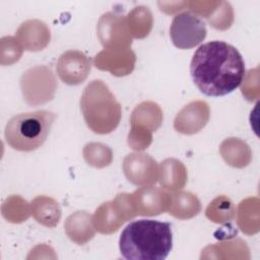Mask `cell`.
Masks as SVG:
<instances>
[{
    "label": "cell",
    "instance_id": "obj_1",
    "mask_svg": "<svg viewBox=\"0 0 260 260\" xmlns=\"http://www.w3.org/2000/svg\"><path fill=\"white\" fill-rule=\"evenodd\" d=\"M190 73L203 94L222 96L242 83L245 62L234 46L223 41H211L201 45L193 54Z\"/></svg>",
    "mask_w": 260,
    "mask_h": 260
},
{
    "label": "cell",
    "instance_id": "obj_2",
    "mask_svg": "<svg viewBox=\"0 0 260 260\" xmlns=\"http://www.w3.org/2000/svg\"><path fill=\"white\" fill-rule=\"evenodd\" d=\"M119 248L128 260H165L173 248L171 223L154 219L132 221L122 231Z\"/></svg>",
    "mask_w": 260,
    "mask_h": 260
},
{
    "label": "cell",
    "instance_id": "obj_3",
    "mask_svg": "<svg viewBox=\"0 0 260 260\" xmlns=\"http://www.w3.org/2000/svg\"><path fill=\"white\" fill-rule=\"evenodd\" d=\"M80 109L86 125L99 134L114 131L122 116L120 104L102 80H92L84 88Z\"/></svg>",
    "mask_w": 260,
    "mask_h": 260
},
{
    "label": "cell",
    "instance_id": "obj_4",
    "mask_svg": "<svg viewBox=\"0 0 260 260\" xmlns=\"http://www.w3.org/2000/svg\"><path fill=\"white\" fill-rule=\"evenodd\" d=\"M56 115L46 110L13 116L5 126V140L19 151H32L46 141Z\"/></svg>",
    "mask_w": 260,
    "mask_h": 260
},
{
    "label": "cell",
    "instance_id": "obj_5",
    "mask_svg": "<svg viewBox=\"0 0 260 260\" xmlns=\"http://www.w3.org/2000/svg\"><path fill=\"white\" fill-rule=\"evenodd\" d=\"M205 23L195 14L184 11L178 13L170 26L173 44L179 49H192L199 45L206 37Z\"/></svg>",
    "mask_w": 260,
    "mask_h": 260
}]
</instances>
